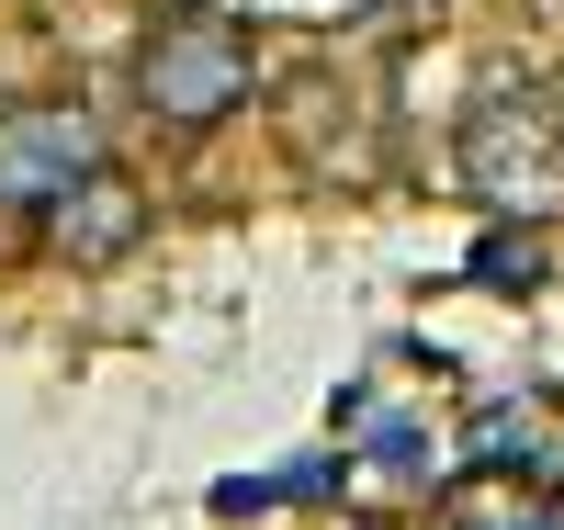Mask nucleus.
Returning a JSON list of instances; mask_svg holds the SVG:
<instances>
[{
	"instance_id": "1",
	"label": "nucleus",
	"mask_w": 564,
	"mask_h": 530,
	"mask_svg": "<svg viewBox=\"0 0 564 530\" xmlns=\"http://www.w3.org/2000/svg\"><path fill=\"white\" fill-rule=\"evenodd\" d=\"M463 192L497 215H553L564 204V102L542 79H486L463 113Z\"/></svg>"
},
{
	"instance_id": "2",
	"label": "nucleus",
	"mask_w": 564,
	"mask_h": 530,
	"mask_svg": "<svg viewBox=\"0 0 564 530\" xmlns=\"http://www.w3.org/2000/svg\"><path fill=\"white\" fill-rule=\"evenodd\" d=\"M135 90H148V113L159 125H215V113H238L249 102V34L215 12V0H181V12L148 34V57H135Z\"/></svg>"
},
{
	"instance_id": "3",
	"label": "nucleus",
	"mask_w": 564,
	"mask_h": 530,
	"mask_svg": "<svg viewBox=\"0 0 564 530\" xmlns=\"http://www.w3.org/2000/svg\"><path fill=\"white\" fill-rule=\"evenodd\" d=\"M45 249H57L68 271H102V260H124L135 249V237H148V192H135L113 159H90L79 181H57V192H45Z\"/></svg>"
},
{
	"instance_id": "4",
	"label": "nucleus",
	"mask_w": 564,
	"mask_h": 530,
	"mask_svg": "<svg viewBox=\"0 0 564 530\" xmlns=\"http://www.w3.org/2000/svg\"><path fill=\"white\" fill-rule=\"evenodd\" d=\"M90 159H102V125H90L79 102H12L0 113V215L45 204V192L79 181Z\"/></svg>"
},
{
	"instance_id": "5",
	"label": "nucleus",
	"mask_w": 564,
	"mask_h": 530,
	"mask_svg": "<svg viewBox=\"0 0 564 530\" xmlns=\"http://www.w3.org/2000/svg\"><path fill=\"white\" fill-rule=\"evenodd\" d=\"M475 282H486V294H531V282H542V237H486Z\"/></svg>"
},
{
	"instance_id": "6",
	"label": "nucleus",
	"mask_w": 564,
	"mask_h": 530,
	"mask_svg": "<svg viewBox=\"0 0 564 530\" xmlns=\"http://www.w3.org/2000/svg\"><path fill=\"white\" fill-rule=\"evenodd\" d=\"M553 530H564V508H553Z\"/></svg>"
}]
</instances>
